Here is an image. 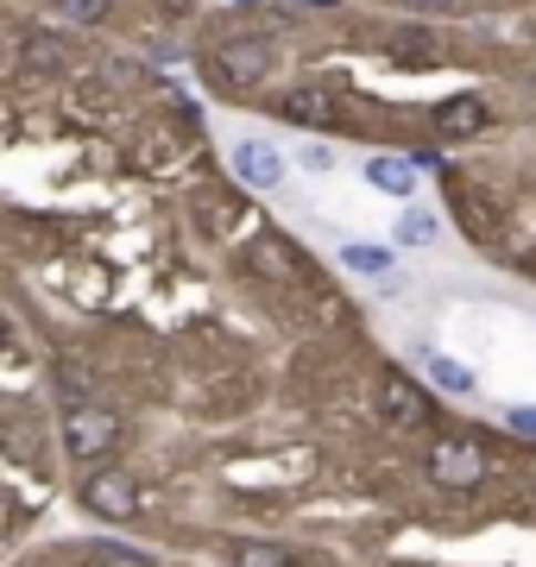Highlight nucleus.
Listing matches in <instances>:
<instances>
[{
  "label": "nucleus",
  "instance_id": "3",
  "mask_svg": "<svg viewBox=\"0 0 536 567\" xmlns=\"http://www.w3.org/2000/svg\"><path fill=\"white\" fill-rule=\"evenodd\" d=\"M430 480L442 492H474L486 480V454H480L474 435H449V442L430 447Z\"/></svg>",
  "mask_w": 536,
  "mask_h": 567
},
{
  "label": "nucleus",
  "instance_id": "9",
  "mask_svg": "<svg viewBox=\"0 0 536 567\" xmlns=\"http://www.w3.org/2000/svg\"><path fill=\"white\" fill-rule=\"evenodd\" d=\"M416 360L430 365V385H435V391H454V398H467V391H474V372H467L461 360H449V353H435V347H416Z\"/></svg>",
  "mask_w": 536,
  "mask_h": 567
},
{
  "label": "nucleus",
  "instance_id": "6",
  "mask_svg": "<svg viewBox=\"0 0 536 567\" xmlns=\"http://www.w3.org/2000/svg\"><path fill=\"white\" fill-rule=\"evenodd\" d=\"M379 410H385V423L392 429H430V398H423V385H411L404 372H385Z\"/></svg>",
  "mask_w": 536,
  "mask_h": 567
},
{
  "label": "nucleus",
  "instance_id": "19",
  "mask_svg": "<svg viewBox=\"0 0 536 567\" xmlns=\"http://www.w3.org/2000/svg\"><path fill=\"white\" fill-rule=\"evenodd\" d=\"M297 164H303V171H329V164H334V152H329V145H310V140H303Z\"/></svg>",
  "mask_w": 536,
  "mask_h": 567
},
{
  "label": "nucleus",
  "instance_id": "7",
  "mask_svg": "<svg viewBox=\"0 0 536 567\" xmlns=\"http://www.w3.org/2000/svg\"><path fill=\"white\" fill-rule=\"evenodd\" d=\"M234 177L247 183V189H278L285 183V158L266 140H240L234 145Z\"/></svg>",
  "mask_w": 536,
  "mask_h": 567
},
{
  "label": "nucleus",
  "instance_id": "4",
  "mask_svg": "<svg viewBox=\"0 0 536 567\" xmlns=\"http://www.w3.org/2000/svg\"><path fill=\"white\" fill-rule=\"evenodd\" d=\"M63 442H70L76 461H102L107 447L121 442V416L102 410V404H70V416H63Z\"/></svg>",
  "mask_w": 536,
  "mask_h": 567
},
{
  "label": "nucleus",
  "instance_id": "17",
  "mask_svg": "<svg viewBox=\"0 0 536 567\" xmlns=\"http://www.w3.org/2000/svg\"><path fill=\"white\" fill-rule=\"evenodd\" d=\"M58 385H63V398H70V404H89V379L76 372V365H58Z\"/></svg>",
  "mask_w": 536,
  "mask_h": 567
},
{
  "label": "nucleus",
  "instance_id": "15",
  "mask_svg": "<svg viewBox=\"0 0 536 567\" xmlns=\"http://www.w3.org/2000/svg\"><path fill=\"white\" fill-rule=\"evenodd\" d=\"M89 567H145V555H133V548H121V543H102L89 555Z\"/></svg>",
  "mask_w": 536,
  "mask_h": 567
},
{
  "label": "nucleus",
  "instance_id": "16",
  "mask_svg": "<svg viewBox=\"0 0 536 567\" xmlns=\"http://www.w3.org/2000/svg\"><path fill=\"white\" fill-rule=\"evenodd\" d=\"M63 13H70V20H83V25H102L107 20V0H63Z\"/></svg>",
  "mask_w": 536,
  "mask_h": 567
},
{
  "label": "nucleus",
  "instance_id": "8",
  "mask_svg": "<svg viewBox=\"0 0 536 567\" xmlns=\"http://www.w3.org/2000/svg\"><path fill=\"white\" fill-rule=\"evenodd\" d=\"M367 183L379 189V196H411V189H416V158L379 152V158H367Z\"/></svg>",
  "mask_w": 536,
  "mask_h": 567
},
{
  "label": "nucleus",
  "instance_id": "20",
  "mask_svg": "<svg viewBox=\"0 0 536 567\" xmlns=\"http://www.w3.org/2000/svg\"><path fill=\"white\" fill-rule=\"evenodd\" d=\"M0 347H7V316H0Z\"/></svg>",
  "mask_w": 536,
  "mask_h": 567
},
{
  "label": "nucleus",
  "instance_id": "12",
  "mask_svg": "<svg viewBox=\"0 0 536 567\" xmlns=\"http://www.w3.org/2000/svg\"><path fill=\"white\" fill-rule=\"evenodd\" d=\"M392 240L398 246H430L435 240V215H430V208H404L398 227H392Z\"/></svg>",
  "mask_w": 536,
  "mask_h": 567
},
{
  "label": "nucleus",
  "instance_id": "11",
  "mask_svg": "<svg viewBox=\"0 0 536 567\" xmlns=\"http://www.w3.org/2000/svg\"><path fill=\"white\" fill-rule=\"evenodd\" d=\"M20 58H25V70H39V76H58L63 63H70V58H63V44L51 39V32H32V39L20 44Z\"/></svg>",
  "mask_w": 536,
  "mask_h": 567
},
{
  "label": "nucleus",
  "instance_id": "2",
  "mask_svg": "<svg viewBox=\"0 0 536 567\" xmlns=\"http://www.w3.org/2000/svg\"><path fill=\"white\" fill-rule=\"evenodd\" d=\"M271 107H278L290 126H310V133H334V126L348 121V102H341V95H334V82H322V76L285 82V89L271 95Z\"/></svg>",
  "mask_w": 536,
  "mask_h": 567
},
{
  "label": "nucleus",
  "instance_id": "13",
  "mask_svg": "<svg viewBox=\"0 0 536 567\" xmlns=\"http://www.w3.org/2000/svg\"><path fill=\"white\" fill-rule=\"evenodd\" d=\"M341 265L348 271H367V278H392V252H379V246H341Z\"/></svg>",
  "mask_w": 536,
  "mask_h": 567
},
{
  "label": "nucleus",
  "instance_id": "14",
  "mask_svg": "<svg viewBox=\"0 0 536 567\" xmlns=\"http://www.w3.org/2000/svg\"><path fill=\"white\" fill-rule=\"evenodd\" d=\"M234 567H297V555H285V548H271V543H247L234 555Z\"/></svg>",
  "mask_w": 536,
  "mask_h": 567
},
{
  "label": "nucleus",
  "instance_id": "5",
  "mask_svg": "<svg viewBox=\"0 0 536 567\" xmlns=\"http://www.w3.org/2000/svg\"><path fill=\"white\" fill-rule=\"evenodd\" d=\"M83 505L95 517H107V524H121V517L140 511V486H133V473H121V466H95L83 480Z\"/></svg>",
  "mask_w": 536,
  "mask_h": 567
},
{
  "label": "nucleus",
  "instance_id": "10",
  "mask_svg": "<svg viewBox=\"0 0 536 567\" xmlns=\"http://www.w3.org/2000/svg\"><path fill=\"white\" fill-rule=\"evenodd\" d=\"M247 265H252V271H266V278H278V284L297 278V252H290V246H278L271 234H259V240L247 246Z\"/></svg>",
  "mask_w": 536,
  "mask_h": 567
},
{
  "label": "nucleus",
  "instance_id": "21",
  "mask_svg": "<svg viewBox=\"0 0 536 567\" xmlns=\"http://www.w3.org/2000/svg\"><path fill=\"white\" fill-rule=\"evenodd\" d=\"M240 7H259V0H240Z\"/></svg>",
  "mask_w": 536,
  "mask_h": 567
},
{
  "label": "nucleus",
  "instance_id": "1",
  "mask_svg": "<svg viewBox=\"0 0 536 567\" xmlns=\"http://www.w3.org/2000/svg\"><path fill=\"white\" fill-rule=\"evenodd\" d=\"M208 76L221 82L227 95L266 89V82L278 76V32H227V39L208 51Z\"/></svg>",
  "mask_w": 536,
  "mask_h": 567
},
{
  "label": "nucleus",
  "instance_id": "18",
  "mask_svg": "<svg viewBox=\"0 0 536 567\" xmlns=\"http://www.w3.org/2000/svg\"><path fill=\"white\" fill-rule=\"evenodd\" d=\"M505 429H512V435H530V442H536V410H530V404H512V410H505Z\"/></svg>",
  "mask_w": 536,
  "mask_h": 567
}]
</instances>
